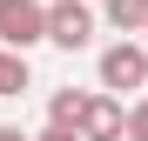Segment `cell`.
Here are the masks:
<instances>
[{"mask_svg": "<svg viewBox=\"0 0 148 141\" xmlns=\"http://www.w3.org/2000/svg\"><path fill=\"white\" fill-rule=\"evenodd\" d=\"M128 134V108L114 94H88V114H81V141H121Z\"/></svg>", "mask_w": 148, "mask_h": 141, "instance_id": "277c9868", "label": "cell"}, {"mask_svg": "<svg viewBox=\"0 0 148 141\" xmlns=\"http://www.w3.org/2000/svg\"><path fill=\"white\" fill-rule=\"evenodd\" d=\"M34 141H81V134H67V128H47V134H34Z\"/></svg>", "mask_w": 148, "mask_h": 141, "instance_id": "9c48e42d", "label": "cell"}, {"mask_svg": "<svg viewBox=\"0 0 148 141\" xmlns=\"http://www.w3.org/2000/svg\"><path fill=\"white\" fill-rule=\"evenodd\" d=\"M0 141H34V134H20V128H0Z\"/></svg>", "mask_w": 148, "mask_h": 141, "instance_id": "30bf717a", "label": "cell"}, {"mask_svg": "<svg viewBox=\"0 0 148 141\" xmlns=\"http://www.w3.org/2000/svg\"><path fill=\"white\" fill-rule=\"evenodd\" d=\"M47 40L67 47V54H81V47L94 40V14L81 7V0H54V7H47Z\"/></svg>", "mask_w": 148, "mask_h": 141, "instance_id": "3957f363", "label": "cell"}, {"mask_svg": "<svg viewBox=\"0 0 148 141\" xmlns=\"http://www.w3.org/2000/svg\"><path fill=\"white\" fill-rule=\"evenodd\" d=\"M101 87H108V94L148 87V47H135V40H114L108 54H101Z\"/></svg>", "mask_w": 148, "mask_h": 141, "instance_id": "7a4b0ae2", "label": "cell"}, {"mask_svg": "<svg viewBox=\"0 0 148 141\" xmlns=\"http://www.w3.org/2000/svg\"><path fill=\"white\" fill-rule=\"evenodd\" d=\"M34 40H47V7L40 0H0V47L27 54Z\"/></svg>", "mask_w": 148, "mask_h": 141, "instance_id": "6da1fadb", "label": "cell"}, {"mask_svg": "<svg viewBox=\"0 0 148 141\" xmlns=\"http://www.w3.org/2000/svg\"><path fill=\"white\" fill-rule=\"evenodd\" d=\"M81 114H88V94H81V87H54V101H47V128L81 134Z\"/></svg>", "mask_w": 148, "mask_h": 141, "instance_id": "5b68a950", "label": "cell"}, {"mask_svg": "<svg viewBox=\"0 0 148 141\" xmlns=\"http://www.w3.org/2000/svg\"><path fill=\"white\" fill-rule=\"evenodd\" d=\"M34 74H27V54H14V47H0V94H27Z\"/></svg>", "mask_w": 148, "mask_h": 141, "instance_id": "8992f818", "label": "cell"}, {"mask_svg": "<svg viewBox=\"0 0 148 141\" xmlns=\"http://www.w3.org/2000/svg\"><path fill=\"white\" fill-rule=\"evenodd\" d=\"M101 14H108V27H121V34H141L148 27V0H108Z\"/></svg>", "mask_w": 148, "mask_h": 141, "instance_id": "52a82bcc", "label": "cell"}, {"mask_svg": "<svg viewBox=\"0 0 148 141\" xmlns=\"http://www.w3.org/2000/svg\"><path fill=\"white\" fill-rule=\"evenodd\" d=\"M121 141H148V101L128 108V134H121Z\"/></svg>", "mask_w": 148, "mask_h": 141, "instance_id": "ba28073f", "label": "cell"}, {"mask_svg": "<svg viewBox=\"0 0 148 141\" xmlns=\"http://www.w3.org/2000/svg\"><path fill=\"white\" fill-rule=\"evenodd\" d=\"M141 34H148V27H141Z\"/></svg>", "mask_w": 148, "mask_h": 141, "instance_id": "8fae6325", "label": "cell"}]
</instances>
